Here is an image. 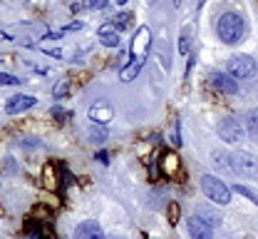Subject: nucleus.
<instances>
[{
  "instance_id": "1",
  "label": "nucleus",
  "mask_w": 258,
  "mask_h": 239,
  "mask_svg": "<svg viewBox=\"0 0 258 239\" xmlns=\"http://www.w3.org/2000/svg\"><path fill=\"white\" fill-rule=\"evenodd\" d=\"M216 33L221 37V42L236 45V42H241V37L246 33V23L238 13H224L216 23Z\"/></svg>"
},
{
  "instance_id": "2",
  "label": "nucleus",
  "mask_w": 258,
  "mask_h": 239,
  "mask_svg": "<svg viewBox=\"0 0 258 239\" xmlns=\"http://www.w3.org/2000/svg\"><path fill=\"white\" fill-rule=\"evenodd\" d=\"M201 189H204V195L214 205H228L231 202V189L226 187L219 177H214V174H204L201 177Z\"/></svg>"
},
{
  "instance_id": "3",
  "label": "nucleus",
  "mask_w": 258,
  "mask_h": 239,
  "mask_svg": "<svg viewBox=\"0 0 258 239\" xmlns=\"http://www.w3.org/2000/svg\"><path fill=\"white\" fill-rule=\"evenodd\" d=\"M256 60L251 58V55H246V53H238V55H233L231 60H228V75L231 77H236V80H246V77H253L256 75Z\"/></svg>"
},
{
  "instance_id": "4",
  "label": "nucleus",
  "mask_w": 258,
  "mask_h": 239,
  "mask_svg": "<svg viewBox=\"0 0 258 239\" xmlns=\"http://www.w3.org/2000/svg\"><path fill=\"white\" fill-rule=\"evenodd\" d=\"M149 45H152L149 28H139L137 35H134V40H132V45H129V58L137 60V63H144L147 55H149Z\"/></svg>"
},
{
  "instance_id": "5",
  "label": "nucleus",
  "mask_w": 258,
  "mask_h": 239,
  "mask_svg": "<svg viewBox=\"0 0 258 239\" xmlns=\"http://www.w3.org/2000/svg\"><path fill=\"white\" fill-rule=\"evenodd\" d=\"M233 167H236V174H243V177H258V157L241 150L233 155Z\"/></svg>"
},
{
  "instance_id": "6",
  "label": "nucleus",
  "mask_w": 258,
  "mask_h": 239,
  "mask_svg": "<svg viewBox=\"0 0 258 239\" xmlns=\"http://www.w3.org/2000/svg\"><path fill=\"white\" fill-rule=\"evenodd\" d=\"M216 132H219V137H221L224 142H241V139H243V127H241V122L233 120V117L219 120Z\"/></svg>"
},
{
  "instance_id": "7",
  "label": "nucleus",
  "mask_w": 258,
  "mask_h": 239,
  "mask_svg": "<svg viewBox=\"0 0 258 239\" xmlns=\"http://www.w3.org/2000/svg\"><path fill=\"white\" fill-rule=\"evenodd\" d=\"M209 85L216 87L224 95H236L238 92V85H236V80L228 72H209Z\"/></svg>"
},
{
  "instance_id": "8",
  "label": "nucleus",
  "mask_w": 258,
  "mask_h": 239,
  "mask_svg": "<svg viewBox=\"0 0 258 239\" xmlns=\"http://www.w3.org/2000/svg\"><path fill=\"white\" fill-rule=\"evenodd\" d=\"M189 237L191 239H211L214 237V227H211L201 214H194V217H189Z\"/></svg>"
},
{
  "instance_id": "9",
  "label": "nucleus",
  "mask_w": 258,
  "mask_h": 239,
  "mask_svg": "<svg viewBox=\"0 0 258 239\" xmlns=\"http://www.w3.org/2000/svg\"><path fill=\"white\" fill-rule=\"evenodd\" d=\"M112 117H114V110H112V105L107 103V100H97V103L90 107V120H92L95 125H109Z\"/></svg>"
},
{
  "instance_id": "10",
  "label": "nucleus",
  "mask_w": 258,
  "mask_h": 239,
  "mask_svg": "<svg viewBox=\"0 0 258 239\" xmlns=\"http://www.w3.org/2000/svg\"><path fill=\"white\" fill-rule=\"evenodd\" d=\"M35 103H37V100H35L32 95H13V98L5 103V112H8V115H20V112L35 107Z\"/></svg>"
},
{
  "instance_id": "11",
  "label": "nucleus",
  "mask_w": 258,
  "mask_h": 239,
  "mask_svg": "<svg viewBox=\"0 0 258 239\" xmlns=\"http://www.w3.org/2000/svg\"><path fill=\"white\" fill-rule=\"evenodd\" d=\"M75 239H107L104 237V232H102V227L97 224V222H82L80 227H77V232H75Z\"/></svg>"
},
{
  "instance_id": "12",
  "label": "nucleus",
  "mask_w": 258,
  "mask_h": 239,
  "mask_svg": "<svg viewBox=\"0 0 258 239\" xmlns=\"http://www.w3.org/2000/svg\"><path fill=\"white\" fill-rule=\"evenodd\" d=\"M97 35H99V42H102V45H107V47H117V45H119V33H117V28H114L112 23L102 25Z\"/></svg>"
},
{
  "instance_id": "13",
  "label": "nucleus",
  "mask_w": 258,
  "mask_h": 239,
  "mask_svg": "<svg viewBox=\"0 0 258 239\" xmlns=\"http://www.w3.org/2000/svg\"><path fill=\"white\" fill-rule=\"evenodd\" d=\"M214 167L221 172H228V174H236V167H233V155H226V152H214Z\"/></svg>"
},
{
  "instance_id": "14",
  "label": "nucleus",
  "mask_w": 258,
  "mask_h": 239,
  "mask_svg": "<svg viewBox=\"0 0 258 239\" xmlns=\"http://www.w3.org/2000/svg\"><path fill=\"white\" fill-rule=\"evenodd\" d=\"M246 130H248V137L258 142V110H251L246 115Z\"/></svg>"
},
{
  "instance_id": "15",
  "label": "nucleus",
  "mask_w": 258,
  "mask_h": 239,
  "mask_svg": "<svg viewBox=\"0 0 258 239\" xmlns=\"http://www.w3.org/2000/svg\"><path fill=\"white\" fill-rule=\"evenodd\" d=\"M142 65H144V63H137V60H134V63L129 65V68H122V72H119V77H122L124 82H129V80H134V77H137V72L142 70Z\"/></svg>"
},
{
  "instance_id": "16",
  "label": "nucleus",
  "mask_w": 258,
  "mask_h": 239,
  "mask_svg": "<svg viewBox=\"0 0 258 239\" xmlns=\"http://www.w3.org/2000/svg\"><path fill=\"white\" fill-rule=\"evenodd\" d=\"M129 23H132L129 13H119V15L114 18V23H112V25H114L117 30H127V28H129Z\"/></svg>"
},
{
  "instance_id": "17",
  "label": "nucleus",
  "mask_w": 258,
  "mask_h": 239,
  "mask_svg": "<svg viewBox=\"0 0 258 239\" xmlns=\"http://www.w3.org/2000/svg\"><path fill=\"white\" fill-rule=\"evenodd\" d=\"M67 92H70V80H60V82L55 85V90H52V95H55L57 100H60V98H64Z\"/></svg>"
},
{
  "instance_id": "18",
  "label": "nucleus",
  "mask_w": 258,
  "mask_h": 239,
  "mask_svg": "<svg viewBox=\"0 0 258 239\" xmlns=\"http://www.w3.org/2000/svg\"><path fill=\"white\" fill-rule=\"evenodd\" d=\"M233 189H236L238 195H243V197H248V200H251L253 205H258V195H256V192H253V189H248V187H243V184H236Z\"/></svg>"
},
{
  "instance_id": "19",
  "label": "nucleus",
  "mask_w": 258,
  "mask_h": 239,
  "mask_svg": "<svg viewBox=\"0 0 258 239\" xmlns=\"http://www.w3.org/2000/svg\"><path fill=\"white\" fill-rule=\"evenodd\" d=\"M20 82H23V80L15 77V75H8V72L0 75V85H20Z\"/></svg>"
},
{
  "instance_id": "20",
  "label": "nucleus",
  "mask_w": 258,
  "mask_h": 239,
  "mask_svg": "<svg viewBox=\"0 0 258 239\" xmlns=\"http://www.w3.org/2000/svg\"><path fill=\"white\" fill-rule=\"evenodd\" d=\"M107 3H109V0H85V8H87V10H102Z\"/></svg>"
},
{
  "instance_id": "21",
  "label": "nucleus",
  "mask_w": 258,
  "mask_h": 239,
  "mask_svg": "<svg viewBox=\"0 0 258 239\" xmlns=\"http://www.w3.org/2000/svg\"><path fill=\"white\" fill-rule=\"evenodd\" d=\"M179 53L181 55L189 53V33H181V37H179Z\"/></svg>"
},
{
  "instance_id": "22",
  "label": "nucleus",
  "mask_w": 258,
  "mask_h": 239,
  "mask_svg": "<svg viewBox=\"0 0 258 239\" xmlns=\"http://www.w3.org/2000/svg\"><path fill=\"white\" fill-rule=\"evenodd\" d=\"M171 145H174V147H179V145H181V139H179V122L174 125V135H171Z\"/></svg>"
},
{
  "instance_id": "23",
  "label": "nucleus",
  "mask_w": 258,
  "mask_h": 239,
  "mask_svg": "<svg viewBox=\"0 0 258 239\" xmlns=\"http://www.w3.org/2000/svg\"><path fill=\"white\" fill-rule=\"evenodd\" d=\"M97 160H99V162H104V165L109 162V160H107V152H99V155H97Z\"/></svg>"
},
{
  "instance_id": "24",
  "label": "nucleus",
  "mask_w": 258,
  "mask_h": 239,
  "mask_svg": "<svg viewBox=\"0 0 258 239\" xmlns=\"http://www.w3.org/2000/svg\"><path fill=\"white\" fill-rule=\"evenodd\" d=\"M114 3H117V5H127L129 0H114Z\"/></svg>"
},
{
  "instance_id": "25",
  "label": "nucleus",
  "mask_w": 258,
  "mask_h": 239,
  "mask_svg": "<svg viewBox=\"0 0 258 239\" xmlns=\"http://www.w3.org/2000/svg\"><path fill=\"white\" fill-rule=\"evenodd\" d=\"M109 239H122V237H109Z\"/></svg>"
},
{
  "instance_id": "26",
  "label": "nucleus",
  "mask_w": 258,
  "mask_h": 239,
  "mask_svg": "<svg viewBox=\"0 0 258 239\" xmlns=\"http://www.w3.org/2000/svg\"><path fill=\"white\" fill-rule=\"evenodd\" d=\"M152 3H154V0H152Z\"/></svg>"
}]
</instances>
